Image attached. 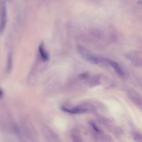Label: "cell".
<instances>
[{
  "label": "cell",
  "instance_id": "1",
  "mask_svg": "<svg viewBox=\"0 0 142 142\" xmlns=\"http://www.w3.org/2000/svg\"><path fill=\"white\" fill-rule=\"evenodd\" d=\"M78 50L81 56L87 61L95 65H97L99 63V60L97 57L89 53L85 48H82V47H79Z\"/></svg>",
  "mask_w": 142,
  "mask_h": 142
},
{
  "label": "cell",
  "instance_id": "2",
  "mask_svg": "<svg viewBox=\"0 0 142 142\" xmlns=\"http://www.w3.org/2000/svg\"><path fill=\"white\" fill-rule=\"evenodd\" d=\"M7 21V13L6 4L4 3L2 4L1 9V16L0 19V33H2L6 28Z\"/></svg>",
  "mask_w": 142,
  "mask_h": 142
},
{
  "label": "cell",
  "instance_id": "3",
  "mask_svg": "<svg viewBox=\"0 0 142 142\" xmlns=\"http://www.w3.org/2000/svg\"><path fill=\"white\" fill-rule=\"evenodd\" d=\"M63 111L72 114H77L87 113L88 109L85 107H75L73 108H68L65 106H63L61 108Z\"/></svg>",
  "mask_w": 142,
  "mask_h": 142
},
{
  "label": "cell",
  "instance_id": "4",
  "mask_svg": "<svg viewBox=\"0 0 142 142\" xmlns=\"http://www.w3.org/2000/svg\"><path fill=\"white\" fill-rule=\"evenodd\" d=\"M106 61L108 63H109L113 68L114 71L116 72V73L118 75L120 76H123L124 75V73L123 70L122 69V68L120 67V66L116 62H115L112 60H109V59H107Z\"/></svg>",
  "mask_w": 142,
  "mask_h": 142
},
{
  "label": "cell",
  "instance_id": "5",
  "mask_svg": "<svg viewBox=\"0 0 142 142\" xmlns=\"http://www.w3.org/2000/svg\"><path fill=\"white\" fill-rule=\"evenodd\" d=\"M38 51L41 56V58L44 61H47L50 58V56L48 52L46 51L43 42H42L38 47Z\"/></svg>",
  "mask_w": 142,
  "mask_h": 142
},
{
  "label": "cell",
  "instance_id": "6",
  "mask_svg": "<svg viewBox=\"0 0 142 142\" xmlns=\"http://www.w3.org/2000/svg\"><path fill=\"white\" fill-rule=\"evenodd\" d=\"M132 136L135 141H142V135L138 131H133L132 133Z\"/></svg>",
  "mask_w": 142,
  "mask_h": 142
},
{
  "label": "cell",
  "instance_id": "7",
  "mask_svg": "<svg viewBox=\"0 0 142 142\" xmlns=\"http://www.w3.org/2000/svg\"><path fill=\"white\" fill-rule=\"evenodd\" d=\"M12 66V56L11 55L8 56V62H7V70L8 71H10Z\"/></svg>",
  "mask_w": 142,
  "mask_h": 142
},
{
  "label": "cell",
  "instance_id": "8",
  "mask_svg": "<svg viewBox=\"0 0 142 142\" xmlns=\"http://www.w3.org/2000/svg\"><path fill=\"white\" fill-rule=\"evenodd\" d=\"M91 125H92V128L94 129V130H95L96 131H97V132H99V129H98V128L96 127V125H95V124H94V123H92L91 124Z\"/></svg>",
  "mask_w": 142,
  "mask_h": 142
},
{
  "label": "cell",
  "instance_id": "9",
  "mask_svg": "<svg viewBox=\"0 0 142 142\" xmlns=\"http://www.w3.org/2000/svg\"><path fill=\"white\" fill-rule=\"evenodd\" d=\"M137 3L140 5H142V0H140V1H139L138 2H137Z\"/></svg>",
  "mask_w": 142,
  "mask_h": 142
},
{
  "label": "cell",
  "instance_id": "10",
  "mask_svg": "<svg viewBox=\"0 0 142 142\" xmlns=\"http://www.w3.org/2000/svg\"><path fill=\"white\" fill-rule=\"evenodd\" d=\"M2 92L1 90H0V97L2 96Z\"/></svg>",
  "mask_w": 142,
  "mask_h": 142
}]
</instances>
